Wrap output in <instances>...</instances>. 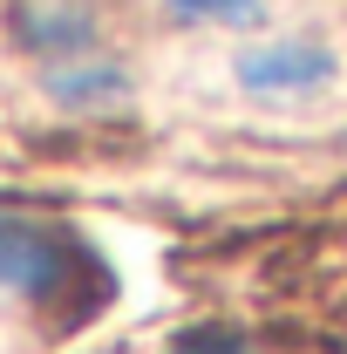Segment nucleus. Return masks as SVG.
<instances>
[{
	"label": "nucleus",
	"instance_id": "obj_1",
	"mask_svg": "<svg viewBox=\"0 0 347 354\" xmlns=\"http://www.w3.org/2000/svg\"><path fill=\"white\" fill-rule=\"evenodd\" d=\"M0 293L55 313V320H88L109 300V266L68 225L0 212Z\"/></svg>",
	"mask_w": 347,
	"mask_h": 354
},
{
	"label": "nucleus",
	"instance_id": "obj_2",
	"mask_svg": "<svg viewBox=\"0 0 347 354\" xmlns=\"http://www.w3.org/2000/svg\"><path fill=\"white\" fill-rule=\"evenodd\" d=\"M327 75H334L327 41H272L238 62V82L252 95H272V102L279 95H313V88H327Z\"/></svg>",
	"mask_w": 347,
	"mask_h": 354
},
{
	"label": "nucleus",
	"instance_id": "obj_3",
	"mask_svg": "<svg viewBox=\"0 0 347 354\" xmlns=\"http://www.w3.org/2000/svg\"><path fill=\"white\" fill-rule=\"evenodd\" d=\"M21 41L35 48L41 75H48V68H68V62L102 55L95 21H88L82 7H55V0H28V7H21Z\"/></svg>",
	"mask_w": 347,
	"mask_h": 354
},
{
	"label": "nucleus",
	"instance_id": "obj_4",
	"mask_svg": "<svg viewBox=\"0 0 347 354\" xmlns=\"http://www.w3.org/2000/svg\"><path fill=\"white\" fill-rule=\"evenodd\" d=\"M177 21H252L259 0H171Z\"/></svg>",
	"mask_w": 347,
	"mask_h": 354
},
{
	"label": "nucleus",
	"instance_id": "obj_5",
	"mask_svg": "<svg viewBox=\"0 0 347 354\" xmlns=\"http://www.w3.org/2000/svg\"><path fill=\"white\" fill-rule=\"evenodd\" d=\"M177 354H252V348H238V341H198V348H177Z\"/></svg>",
	"mask_w": 347,
	"mask_h": 354
}]
</instances>
